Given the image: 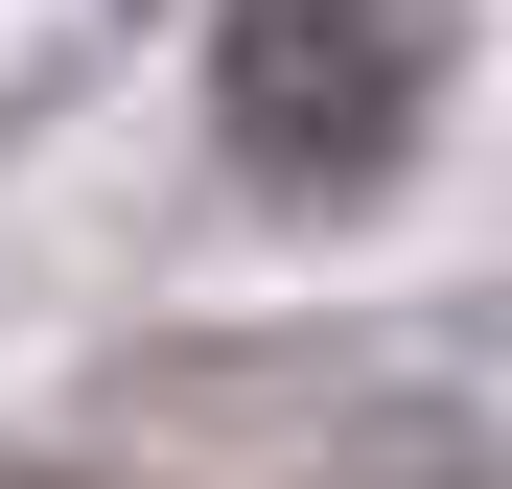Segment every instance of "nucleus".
Returning <instances> with one entry per match:
<instances>
[{"label": "nucleus", "mask_w": 512, "mask_h": 489, "mask_svg": "<svg viewBox=\"0 0 512 489\" xmlns=\"http://www.w3.org/2000/svg\"><path fill=\"white\" fill-rule=\"evenodd\" d=\"M443 117V0H233L210 24V140L256 187H373V163Z\"/></svg>", "instance_id": "1"}, {"label": "nucleus", "mask_w": 512, "mask_h": 489, "mask_svg": "<svg viewBox=\"0 0 512 489\" xmlns=\"http://www.w3.org/2000/svg\"><path fill=\"white\" fill-rule=\"evenodd\" d=\"M0 489H70V466H0Z\"/></svg>", "instance_id": "2"}]
</instances>
